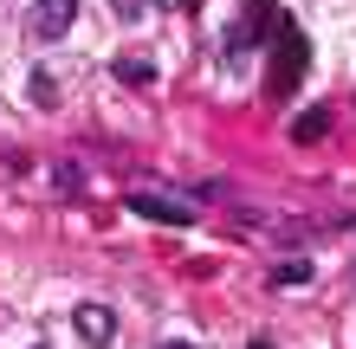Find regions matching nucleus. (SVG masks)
Segmentation results:
<instances>
[{"mask_svg":"<svg viewBox=\"0 0 356 349\" xmlns=\"http://www.w3.org/2000/svg\"><path fill=\"white\" fill-rule=\"evenodd\" d=\"M272 46H279V58H272V104H285V97L298 91V71H305V33L285 26Z\"/></svg>","mask_w":356,"mask_h":349,"instance_id":"f257e3e1","label":"nucleus"},{"mask_svg":"<svg viewBox=\"0 0 356 349\" xmlns=\"http://www.w3.org/2000/svg\"><path fill=\"white\" fill-rule=\"evenodd\" d=\"M72 19H78V0H33L26 39H33V46H58V39L72 33Z\"/></svg>","mask_w":356,"mask_h":349,"instance_id":"f03ea898","label":"nucleus"},{"mask_svg":"<svg viewBox=\"0 0 356 349\" xmlns=\"http://www.w3.org/2000/svg\"><path fill=\"white\" fill-rule=\"evenodd\" d=\"M72 323H78V337H85L91 349H111L117 343V311H111V304H78Z\"/></svg>","mask_w":356,"mask_h":349,"instance_id":"7ed1b4c3","label":"nucleus"},{"mask_svg":"<svg viewBox=\"0 0 356 349\" xmlns=\"http://www.w3.org/2000/svg\"><path fill=\"white\" fill-rule=\"evenodd\" d=\"M130 207H136L143 220H169V227H188V220H195V207H188V201H169V194H156V188H136Z\"/></svg>","mask_w":356,"mask_h":349,"instance_id":"20e7f679","label":"nucleus"},{"mask_svg":"<svg viewBox=\"0 0 356 349\" xmlns=\"http://www.w3.org/2000/svg\"><path fill=\"white\" fill-rule=\"evenodd\" d=\"M330 130V110L318 104V110H298V117H291V142H318Z\"/></svg>","mask_w":356,"mask_h":349,"instance_id":"39448f33","label":"nucleus"},{"mask_svg":"<svg viewBox=\"0 0 356 349\" xmlns=\"http://www.w3.org/2000/svg\"><path fill=\"white\" fill-rule=\"evenodd\" d=\"M33 110H58V71H33Z\"/></svg>","mask_w":356,"mask_h":349,"instance_id":"423d86ee","label":"nucleus"},{"mask_svg":"<svg viewBox=\"0 0 356 349\" xmlns=\"http://www.w3.org/2000/svg\"><path fill=\"white\" fill-rule=\"evenodd\" d=\"M111 71L123 78V85H149V78H156V65H149V58H136V52H130V58H117Z\"/></svg>","mask_w":356,"mask_h":349,"instance_id":"0eeeda50","label":"nucleus"},{"mask_svg":"<svg viewBox=\"0 0 356 349\" xmlns=\"http://www.w3.org/2000/svg\"><path fill=\"white\" fill-rule=\"evenodd\" d=\"M272 284H311V259H279L272 265Z\"/></svg>","mask_w":356,"mask_h":349,"instance_id":"6e6552de","label":"nucleus"},{"mask_svg":"<svg viewBox=\"0 0 356 349\" xmlns=\"http://www.w3.org/2000/svg\"><path fill=\"white\" fill-rule=\"evenodd\" d=\"M162 349H195V343H162Z\"/></svg>","mask_w":356,"mask_h":349,"instance_id":"1a4fd4ad","label":"nucleus"},{"mask_svg":"<svg viewBox=\"0 0 356 349\" xmlns=\"http://www.w3.org/2000/svg\"><path fill=\"white\" fill-rule=\"evenodd\" d=\"M253 349H272V343H266V337H253Z\"/></svg>","mask_w":356,"mask_h":349,"instance_id":"9d476101","label":"nucleus"},{"mask_svg":"<svg viewBox=\"0 0 356 349\" xmlns=\"http://www.w3.org/2000/svg\"><path fill=\"white\" fill-rule=\"evenodd\" d=\"M162 7H169V0H162Z\"/></svg>","mask_w":356,"mask_h":349,"instance_id":"9b49d317","label":"nucleus"},{"mask_svg":"<svg viewBox=\"0 0 356 349\" xmlns=\"http://www.w3.org/2000/svg\"><path fill=\"white\" fill-rule=\"evenodd\" d=\"M39 349H46V343H39Z\"/></svg>","mask_w":356,"mask_h":349,"instance_id":"f8f14e48","label":"nucleus"}]
</instances>
